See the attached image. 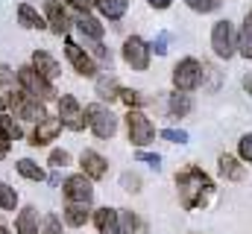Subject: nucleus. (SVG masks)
<instances>
[{
    "label": "nucleus",
    "instance_id": "nucleus-1",
    "mask_svg": "<svg viewBox=\"0 0 252 234\" xmlns=\"http://www.w3.org/2000/svg\"><path fill=\"white\" fill-rule=\"evenodd\" d=\"M176 187H179V199H182V205H185L188 211H193V208L202 205L205 196L214 190V181L202 173L199 167H188V170H182V173L176 176Z\"/></svg>",
    "mask_w": 252,
    "mask_h": 234
},
{
    "label": "nucleus",
    "instance_id": "nucleus-2",
    "mask_svg": "<svg viewBox=\"0 0 252 234\" xmlns=\"http://www.w3.org/2000/svg\"><path fill=\"white\" fill-rule=\"evenodd\" d=\"M18 85H21V91H27L30 97H35V100H41V103H47V100L56 97L53 85H50L47 79H41V76L32 70V64L18 67Z\"/></svg>",
    "mask_w": 252,
    "mask_h": 234
},
{
    "label": "nucleus",
    "instance_id": "nucleus-3",
    "mask_svg": "<svg viewBox=\"0 0 252 234\" xmlns=\"http://www.w3.org/2000/svg\"><path fill=\"white\" fill-rule=\"evenodd\" d=\"M9 106H12V112L18 117H24V120H32V123H41L47 112H44V103L41 100H35V97H30L27 91H15V94H9V100H6Z\"/></svg>",
    "mask_w": 252,
    "mask_h": 234
},
{
    "label": "nucleus",
    "instance_id": "nucleus-4",
    "mask_svg": "<svg viewBox=\"0 0 252 234\" xmlns=\"http://www.w3.org/2000/svg\"><path fill=\"white\" fill-rule=\"evenodd\" d=\"M82 115H85V123L94 129V135H97V138H103V141H109V138L118 132V117L112 115L109 109L97 106V103H94V106H88Z\"/></svg>",
    "mask_w": 252,
    "mask_h": 234
},
{
    "label": "nucleus",
    "instance_id": "nucleus-5",
    "mask_svg": "<svg viewBox=\"0 0 252 234\" xmlns=\"http://www.w3.org/2000/svg\"><path fill=\"white\" fill-rule=\"evenodd\" d=\"M211 47L220 58H232L238 53V35H235V27L229 21H217L214 29H211Z\"/></svg>",
    "mask_w": 252,
    "mask_h": 234
},
{
    "label": "nucleus",
    "instance_id": "nucleus-6",
    "mask_svg": "<svg viewBox=\"0 0 252 234\" xmlns=\"http://www.w3.org/2000/svg\"><path fill=\"white\" fill-rule=\"evenodd\" d=\"M199 82H202V64L196 58H182L173 67V85H176V91L188 94L193 88H199Z\"/></svg>",
    "mask_w": 252,
    "mask_h": 234
},
{
    "label": "nucleus",
    "instance_id": "nucleus-7",
    "mask_svg": "<svg viewBox=\"0 0 252 234\" xmlns=\"http://www.w3.org/2000/svg\"><path fill=\"white\" fill-rule=\"evenodd\" d=\"M126 129H129V141L135 144V146H147L153 138H156V129H153V123H150V117L141 115V112H129L126 115Z\"/></svg>",
    "mask_w": 252,
    "mask_h": 234
},
{
    "label": "nucleus",
    "instance_id": "nucleus-8",
    "mask_svg": "<svg viewBox=\"0 0 252 234\" xmlns=\"http://www.w3.org/2000/svg\"><path fill=\"white\" fill-rule=\"evenodd\" d=\"M64 199L70 202V205H88L91 202V196H94V187H91V178H85V176H67L64 178V187H62Z\"/></svg>",
    "mask_w": 252,
    "mask_h": 234
},
{
    "label": "nucleus",
    "instance_id": "nucleus-9",
    "mask_svg": "<svg viewBox=\"0 0 252 234\" xmlns=\"http://www.w3.org/2000/svg\"><path fill=\"white\" fill-rule=\"evenodd\" d=\"M64 53H67V61L73 64V70L79 73V76H97V64L91 61V56L73 41V38H67L64 41Z\"/></svg>",
    "mask_w": 252,
    "mask_h": 234
},
{
    "label": "nucleus",
    "instance_id": "nucleus-10",
    "mask_svg": "<svg viewBox=\"0 0 252 234\" xmlns=\"http://www.w3.org/2000/svg\"><path fill=\"white\" fill-rule=\"evenodd\" d=\"M124 58H126V64H132V70H147L150 67V47L138 35H132V38H126V44H124Z\"/></svg>",
    "mask_w": 252,
    "mask_h": 234
},
{
    "label": "nucleus",
    "instance_id": "nucleus-11",
    "mask_svg": "<svg viewBox=\"0 0 252 234\" xmlns=\"http://www.w3.org/2000/svg\"><path fill=\"white\" fill-rule=\"evenodd\" d=\"M59 120H62V126L73 129V132H79V129L85 126V115H82V109H79L76 97L64 94L62 100H59Z\"/></svg>",
    "mask_w": 252,
    "mask_h": 234
},
{
    "label": "nucleus",
    "instance_id": "nucleus-12",
    "mask_svg": "<svg viewBox=\"0 0 252 234\" xmlns=\"http://www.w3.org/2000/svg\"><path fill=\"white\" fill-rule=\"evenodd\" d=\"M59 132H62V120H59V117H44V120L35 126L30 144H32V146H44V144H50Z\"/></svg>",
    "mask_w": 252,
    "mask_h": 234
},
{
    "label": "nucleus",
    "instance_id": "nucleus-13",
    "mask_svg": "<svg viewBox=\"0 0 252 234\" xmlns=\"http://www.w3.org/2000/svg\"><path fill=\"white\" fill-rule=\"evenodd\" d=\"M32 70H35L41 79L53 82V79L59 76V61L50 56V53H44V50H35V53H32Z\"/></svg>",
    "mask_w": 252,
    "mask_h": 234
},
{
    "label": "nucleus",
    "instance_id": "nucleus-14",
    "mask_svg": "<svg viewBox=\"0 0 252 234\" xmlns=\"http://www.w3.org/2000/svg\"><path fill=\"white\" fill-rule=\"evenodd\" d=\"M79 164H82V176H85V178H91V181H94V178H103L106 170H109V167H106V158H103V155H97V152H91V149H85V152H82Z\"/></svg>",
    "mask_w": 252,
    "mask_h": 234
},
{
    "label": "nucleus",
    "instance_id": "nucleus-15",
    "mask_svg": "<svg viewBox=\"0 0 252 234\" xmlns=\"http://www.w3.org/2000/svg\"><path fill=\"white\" fill-rule=\"evenodd\" d=\"M44 12H47V27H50L56 35H64V32L70 29V18H67V12H64L56 0H50V3L44 6Z\"/></svg>",
    "mask_w": 252,
    "mask_h": 234
},
{
    "label": "nucleus",
    "instance_id": "nucleus-16",
    "mask_svg": "<svg viewBox=\"0 0 252 234\" xmlns=\"http://www.w3.org/2000/svg\"><path fill=\"white\" fill-rule=\"evenodd\" d=\"M94 223H97V232H100V234H121L118 211H115V208H109V205L94 211Z\"/></svg>",
    "mask_w": 252,
    "mask_h": 234
},
{
    "label": "nucleus",
    "instance_id": "nucleus-17",
    "mask_svg": "<svg viewBox=\"0 0 252 234\" xmlns=\"http://www.w3.org/2000/svg\"><path fill=\"white\" fill-rule=\"evenodd\" d=\"M15 232H18V234H38V214H35V208H32V205L21 208L18 220H15Z\"/></svg>",
    "mask_w": 252,
    "mask_h": 234
},
{
    "label": "nucleus",
    "instance_id": "nucleus-18",
    "mask_svg": "<svg viewBox=\"0 0 252 234\" xmlns=\"http://www.w3.org/2000/svg\"><path fill=\"white\" fill-rule=\"evenodd\" d=\"M73 24H76V29H79L85 38H97V41L103 38V24H100L97 18H91V15H79Z\"/></svg>",
    "mask_w": 252,
    "mask_h": 234
},
{
    "label": "nucleus",
    "instance_id": "nucleus-19",
    "mask_svg": "<svg viewBox=\"0 0 252 234\" xmlns=\"http://www.w3.org/2000/svg\"><path fill=\"white\" fill-rule=\"evenodd\" d=\"M126 6H129V0H97L100 15H103V18H109V21L124 18V15H126Z\"/></svg>",
    "mask_w": 252,
    "mask_h": 234
},
{
    "label": "nucleus",
    "instance_id": "nucleus-20",
    "mask_svg": "<svg viewBox=\"0 0 252 234\" xmlns=\"http://www.w3.org/2000/svg\"><path fill=\"white\" fill-rule=\"evenodd\" d=\"M18 21H21V27H27V29H35V27L41 29V27H47V24L41 21V15H38L30 3H21V6H18Z\"/></svg>",
    "mask_w": 252,
    "mask_h": 234
},
{
    "label": "nucleus",
    "instance_id": "nucleus-21",
    "mask_svg": "<svg viewBox=\"0 0 252 234\" xmlns=\"http://www.w3.org/2000/svg\"><path fill=\"white\" fill-rule=\"evenodd\" d=\"M64 223L67 226H73V229H79V226H85L88 223V205H64Z\"/></svg>",
    "mask_w": 252,
    "mask_h": 234
},
{
    "label": "nucleus",
    "instance_id": "nucleus-22",
    "mask_svg": "<svg viewBox=\"0 0 252 234\" xmlns=\"http://www.w3.org/2000/svg\"><path fill=\"white\" fill-rule=\"evenodd\" d=\"M97 97H100V100H118V97H121L115 76H100V79H97Z\"/></svg>",
    "mask_w": 252,
    "mask_h": 234
},
{
    "label": "nucleus",
    "instance_id": "nucleus-23",
    "mask_svg": "<svg viewBox=\"0 0 252 234\" xmlns=\"http://www.w3.org/2000/svg\"><path fill=\"white\" fill-rule=\"evenodd\" d=\"M220 173L226 176V178H232V181H241V178H244V167L238 164V158L220 155Z\"/></svg>",
    "mask_w": 252,
    "mask_h": 234
},
{
    "label": "nucleus",
    "instance_id": "nucleus-24",
    "mask_svg": "<svg viewBox=\"0 0 252 234\" xmlns=\"http://www.w3.org/2000/svg\"><path fill=\"white\" fill-rule=\"evenodd\" d=\"M18 173L24 176V178H30V181H44V170L32 158H21L18 161Z\"/></svg>",
    "mask_w": 252,
    "mask_h": 234
},
{
    "label": "nucleus",
    "instance_id": "nucleus-25",
    "mask_svg": "<svg viewBox=\"0 0 252 234\" xmlns=\"http://www.w3.org/2000/svg\"><path fill=\"white\" fill-rule=\"evenodd\" d=\"M190 112V97L188 94H173L170 97V115L173 117H188Z\"/></svg>",
    "mask_w": 252,
    "mask_h": 234
},
{
    "label": "nucleus",
    "instance_id": "nucleus-26",
    "mask_svg": "<svg viewBox=\"0 0 252 234\" xmlns=\"http://www.w3.org/2000/svg\"><path fill=\"white\" fill-rule=\"evenodd\" d=\"M15 205H18V193L6 181H0V208L3 211H15Z\"/></svg>",
    "mask_w": 252,
    "mask_h": 234
},
{
    "label": "nucleus",
    "instance_id": "nucleus-27",
    "mask_svg": "<svg viewBox=\"0 0 252 234\" xmlns=\"http://www.w3.org/2000/svg\"><path fill=\"white\" fill-rule=\"evenodd\" d=\"M238 53H241L244 58H252V24H247V27H244V32H241Z\"/></svg>",
    "mask_w": 252,
    "mask_h": 234
},
{
    "label": "nucleus",
    "instance_id": "nucleus-28",
    "mask_svg": "<svg viewBox=\"0 0 252 234\" xmlns=\"http://www.w3.org/2000/svg\"><path fill=\"white\" fill-rule=\"evenodd\" d=\"M118 220H121V234H135L138 217H135L132 211H118Z\"/></svg>",
    "mask_w": 252,
    "mask_h": 234
},
{
    "label": "nucleus",
    "instance_id": "nucleus-29",
    "mask_svg": "<svg viewBox=\"0 0 252 234\" xmlns=\"http://www.w3.org/2000/svg\"><path fill=\"white\" fill-rule=\"evenodd\" d=\"M0 129H3V135H6L9 141H18V138L24 135V132H21V126H18L12 117H6V115L0 117Z\"/></svg>",
    "mask_w": 252,
    "mask_h": 234
},
{
    "label": "nucleus",
    "instance_id": "nucleus-30",
    "mask_svg": "<svg viewBox=\"0 0 252 234\" xmlns=\"http://www.w3.org/2000/svg\"><path fill=\"white\" fill-rule=\"evenodd\" d=\"M15 70L9 67V64H0V85H3V91H9V94H15Z\"/></svg>",
    "mask_w": 252,
    "mask_h": 234
},
{
    "label": "nucleus",
    "instance_id": "nucleus-31",
    "mask_svg": "<svg viewBox=\"0 0 252 234\" xmlns=\"http://www.w3.org/2000/svg\"><path fill=\"white\" fill-rule=\"evenodd\" d=\"M121 100H124L129 109H132V106H144V103H150V97H144V94H138V91H121Z\"/></svg>",
    "mask_w": 252,
    "mask_h": 234
},
{
    "label": "nucleus",
    "instance_id": "nucleus-32",
    "mask_svg": "<svg viewBox=\"0 0 252 234\" xmlns=\"http://www.w3.org/2000/svg\"><path fill=\"white\" fill-rule=\"evenodd\" d=\"M50 164H53L56 170L67 167V164H70V152H67V149H53V152H50Z\"/></svg>",
    "mask_w": 252,
    "mask_h": 234
},
{
    "label": "nucleus",
    "instance_id": "nucleus-33",
    "mask_svg": "<svg viewBox=\"0 0 252 234\" xmlns=\"http://www.w3.org/2000/svg\"><path fill=\"white\" fill-rule=\"evenodd\" d=\"M193 12H214L220 6V0H185Z\"/></svg>",
    "mask_w": 252,
    "mask_h": 234
},
{
    "label": "nucleus",
    "instance_id": "nucleus-34",
    "mask_svg": "<svg viewBox=\"0 0 252 234\" xmlns=\"http://www.w3.org/2000/svg\"><path fill=\"white\" fill-rule=\"evenodd\" d=\"M44 234H62V220L56 214H47L44 217Z\"/></svg>",
    "mask_w": 252,
    "mask_h": 234
},
{
    "label": "nucleus",
    "instance_id": "nucleus-35",
    "mask_svg": "<svg viewBox=\"0 0 252 234\" xmlns=\"http://www.w3.org/2000/svg\"><path fill=\"white\" fill-rule=\"evenodd\" d=\"M161 138H164V141H170V144H185V141H188V132H176V129H164V132H161Z\"/></svg>",
    "mask_w": 252,
    "mask_h": 234
},
{
    "label": "nucleus",
    "instance_id": "nucleus-36",
    "mask_svg": "<svg viewBox=\"0 0 252 234\" xmlns=\"http://www.w3.org/2000/svg\"><path fill=\"white\" fill-rule=\"evenodd\" d=\"M121 184H124L126 190H132V193H138V190H141V178H138L135 173H124Z\"/></svg>",
    "mask_w": 252,
    "mask_h": 234
},
{
    "label": "nucleus",
    "instance_id": "nucleus-37",
    "mask_svg": "<svg viewBox=\"0 0 252 234\" xmlns=\"http://www.w3.org/2000/svg\"><path fill=\"white\" fill-rule=\"evenodd\" d=\"M241 158L252 164V135H244L241 138Z\"/></svg>",
    "mask_w": 252,
    "mask_h": 234
},
{
    "label": "nucleus",
    "instance_id": "nucleus-38",
    "mask_svg": "<svg viewBox=\"0 0 252 234\" xmlns=\"http://www.w3.org/2000/svg\"><path fill=\"white\" fill-rule=\"evenodd\" d=\"M73 9H79V15H88V9L91 6H97V0H67Z\"/></svg>",
    "mask_w": 252,
    "mask_h": 234
},
{
    "label": "nucleus",
    "instance_id": "nucleus-39",
    "mask_svg": "<svg viewBox=\"0 0 252 234\" xmlns=\"http://www.w3.org/2000/svg\"><path fill=\"white\" fill-rule=\"evenodd\" d=\"M138 161H147V164H150V167H156V170H158V164H161V158H158V155H153V152H144V149L138 152Z\"/></svg>",
    "mask_w": 252,
    "mask_h": 234
},
{
    "label": "nucleus",
    "instance_id": "nucleus-40",
    "mask_svg": "<svg viewBox=\"0 0 252 234\" xmlns=\"http://www.w3.org/2000/svg\"><path fill=\"white\" fill-rule=\"evenodd\" d=\"M150 50H156L158 56H164V53H167V35H158V38L153 41V47H150Z\"/></svg>",
    "mask_w": 252,
    "mask_h": 234
},
{
    "label": "nucleus",
    "instance_id": "nucleus-41",
    "mask_svg": "<svg viewBox=\"0 0 252 234\" xmlns=\"http://www.w3.org/2000/svg\"><path fill=\"white\" fill-rule=\"evenodd\" d=\"M9 144H12V141H9V138L3 135V129H0V158H6V152H9Z\"/></svg>",
    "mask_w": 252,
    "mask_h": 234
},
{
    "label": "nucleus",
    "instance_id": "nucleus-42",
    "mask_svg": "<svg viewBox=\"0 0 252 234\" xmlns=\"http://www.w3.org/2000/svg\"><path fill=\"white\" fill-rule=\"evenodd\" d=\"M150 6H156V9H167L170 6V0H147Z\"/></svg>",
    "mask_w": 252,
    "mask_h": 234
},
{
    "label": "nucleus",
    "instance_id": "nucleus-43",
    "mask_svg": "<svg viewBox=\"0 0 252 234\" xmlns=\"http://www.w3.org/2000/svg\"><path fill=\"white\" fill-rule=\"evenodd\" d=\"M6 106H9V103H6V100H3V94H0V115L6 112Z\"/></svg>",
    "mask_w": 252,
    "mask_h": 234
},
{
    "label": "nucleus",
    "instance_id": "nucleus-44",
    "mask_svg": "<svg viewBox=\"0 0 252 234\" xmlns=\"http://www.w3.org/2000/svg\"><path fill=\"white\" fill-rule=\"evenodd\" d=\"M244 85H247V91L252 94V76H247V79H244Z\"/></svg>",
    "mask_w": 252,
    "mask_h": 234
},
{
    "label": "nucleus",
    "instance_id": "nucleus-45",
    "mask_svg": "<svg viewBox=\"0 0 252 234\" xmlns=\"http://www.w3.org/2000/svg\"><path fill=\"white\" fill-rule=\"evenodd\" d=\"M0 234H9V232H6V229H3V226H0Z\"/></svg>",
    "mask_w": 252,
    "mask_h": 234
},
{
    "label": "nucleus",
    "instance_id": "nucleus-46",
    "mask_svg": "<svg viewBox=\"0 0 252 234\" xmlns=\"http://www.w3.org/2000/svg\"><path fill=\"white\" fill-rule=\"evenodd\" d=\"M247 24H252V12H250V21H247Z\"/></svg>",
    "mask_w": 252,
    "mask_h": 234
}]
</instances>
